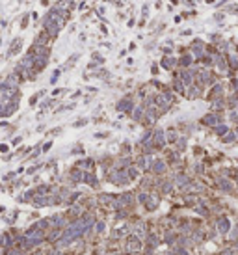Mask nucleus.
<instances>
[{
    "label": "nucleus",
    "instance_id": "1",
    "mask_svg": "<svg viewBox=\"0 0 238 255\" xmlns=\"http://www.w3.org/2000/svg\"><path fill=\"white\" fill-rule=\"evenodd\" d=\"M106 181L115 184V186H127V184H130V179L127 177V171L117 170V168H112V170L106 171Z\"/></svg>",
    "mask_w": 238,
    "mask_h": 255
},
{
    "label": "nucleus",
    "instance_id": "2",
    "mask_svg": "<svg viewBox=\"0 0 238 255\" xmlns=\"http://www.w3.org/2000/svg\"><path fill=\"white\" fill-rule=\"evenodd\" d=\"M136 106V101H134V95H125L123 99H119L115 103V110L121 112V114H130Z\"/></svg>",
    "mask_w": 238,
    "mask_h": 255
},
{
    "label": "nucleus",
    "instance_id": "3",
    "mask_svg": "<svg viewBox=\"0 0 238 255\" xmlns=\"http://www.w3.org/2000/svg\"><path fill=\"white\" fill-rule=\"evenodd\" d=\"M151 142L154 145V149H162L165 144H168V140H165V132L162 129H154L153 130V138H151Z\"/></svg>",
    "mask_w": 238,
    "mask_h": 255
},
{
    "label": "nucleus",
    "instance_id": "4",
    "mask_svg": "<svg viewBox=\"0 0 238 255\" xmlns=\"http://www.w3.org/2000/svg\"><path fill=\"white\" fill-rule=\"evenodd\" d=\"M22 39L20 36H17V37H13V41L9 43V49H8V52H6V58H11V56H17V54H20V51H22Z\"/></svg>",
    "mask_w": 238,
    "mask_h": 255
},
{
    "label": "nucleus",
    "instance_id": "5",
    "mask_svg": "<svg viewBox=\"0 0 238 255\" xmlns=\"http://www.w3.org/2000/svg\"><path fill=\"white\" fill-rule=\"evenodd\" d=\"M190 49H192V56L195 60H201L205 56V43L201 39H194L192 45H190Z\"/></svg>",
    "mask_w": 238,
    "mask_h": 255
},
{
    "label": "nucleus",
    "instance_id": "6",
    "mask_svg": "<svg viewBox=\"0 0 238 255\" xmlns=\"http://www.w3.org/2000/svg\"><path fill=\"white\" fill-rule=\"evenodd\" d=\"M179 65V60L175 58V56H162V60H160V67L162 69H165V71H173V69Z\"/></svg>",
    "mask_w": 238,
    "mask_h": 255
},
{
    "label": "nucleus",
    "instance_id": "7",
    "mask_svg": "<svg viewBox=\"0 0 238 255\" xmlns=\"http://www.w3.org/2000/svg\"><path fill=\"white\" fill-rule=\"evenodd\" d=\"M141 249V240L136 235H127V251H139Z\"/></svg>",
    "mask_w": 238,
    "mask_h": 255
},
{
    "label": "nucleus",
    "instance_id": "8",
    "mask_svg": "<svg viewBox=\"0 0 238 255\" xmlns=\"http://www.w3.org/2000/svg\"><path fill=\"white\" fill-rule=\"evenodd\" d=\"M165 170H168V164L164 162V158H154L153 160V166H151V171L154 175H164Z\"/></svg>",
    "mask_w": 238,
    "mask_h": 255
},
{
    "label": "nucleus",
    "instance_id": "9",
    "mask_svg": "<svg viewBox=\"0 0 238 255\" xmlns=\"http://www.w3.org/2000/svg\"><path fill=\"white\" fill-rule=\"evenodd\" d=\"M50 41H52L50 36L46 34L43 28H41V30L35 34V37H34V45H41V47H46V45H50Z\"/></svg>",
    "mask_w": 238,
    "mask_h": 255
},
{
    "label": "nucleus",
    "instance_id": "10",
    "mask_svg": "<svg viewBox=\"0 0 238 255\" xmlns=\"http://www.w3.org/2000/svg\"><path fill=\"white\" fill-rule=\"evenodd\" d=\"M82 182L89 184L91 188H97V186H99V179H97V175H95V171H93V170H91V171H84Z\"/></svg>",
    "mask_w": 238,
    "mask_h": 255
},
{
    "label": "nucleus",
    "instance_id": "11",
    "mask_svg": "<svg viewBox=\"0 0 238 255\" xmlns=\"http://www.w3.org/2000/svg\"><path fill=\"white\" fill-rule=\"evenodd\" d=\"M52 6H54V8H58V9L73 11V9L76 8V2H75V0H56V2H54Z\"/></svg>",
    "mask_w": 238,
    "mask_h": 255
},
{
    "label": "nucleus",
    "instance_id": "12",
    "mask_svg": "<svg viewBox=\"0 0 238 255\" xmlns=\"http://www.w3.org/2000/svg\"><path fill=\"white\" fill-rule=\"evenodd\" d=\"M143 115H145V104H136V106H134V110L130 112V118H132L136 123H141Z\"/></svg>",
    "mask_w": 238,
    "mask_h": 255
},
{
    "label": "nucleus",
    "instance_id": "13",
    "mask_svg": "<svg viewBox=\"0 0 238 255\" xmlns=\"http://www.w3.org/2000/svg\"><path fill=\"white\" fill-rule=\"evenodd\" d=\"M82 177H84V170H80V168H71V171H69V181L73 182V184H78V182H82Z\"/></svg>",
    "mask_w": 238,
    "mask_h": 255
},
{
    "label": "nucleus",
    "instance_id": "14",
    "mask_svg": "<svg viewBox=\"0 0 238 255\" xmlns=\"http://www.w3.org/2000/svg\"><path fill=\"white\" fill-rule=\"evenodd\" d=\"M75 166L80 168V170H84V171H91V170L95 168V160H93V158H82V160L76 162Z\"/></svg>",
    "mask_w": 238,
    "mask_h": 255
},
{
    "label": "nucleus",
    "instance_id": "15",
    "mask_svg": "<svg viewBox=\"0 0 238 255\" xmlns=\"http://www.w3.org/2000/svg\"><path fill=\"white\" fill-rule=\"evenodd\" d=\"M125 171H127V177H128V179H130V182H132V181L139 179V171H141V170H139L136 164H130L128 168H125Z\"/></svg>",
    "mask_w": 238,
    "mask_h": 255
},
{
    "label": "nucleus",
    "instance_id": "16",
    "mask_svg": "<svg viewBox=\"0 0 238 255\" xmlns=\"http://www.w3.org/2000/svg\"><path fill=\"white\" fill-rule=\"evenodd\" d=\"M115 197L117 196H113V194H99L97 201H99V205H110L112 207V203L115 201Z\"/></svg>",
    "mask_w": 238,
    "mask_h": 255
},
{
    "label": "nucleus",
    "instance_id": "17",
    "mask_svg": "<svg viewBox=\"0 0 238 255\" xmlns=\"http://www.w3.org/2000/svg\"><path fill=\"white\" fill-rule=\"evenodd\" d=\"M145 205V208H147V211H156V207H158V197L156 196H153V194H149V197H147V201L143 203Z\"/></svg>",
    "mask_w": 238,
    "mask_h": 255
},
{
    "label": "nucleus",
    "instance_id": "18",
    "mask_svg": "<svg viewBox=\"0 0 238 255\" xmlns=\"http://www.w3.org/2000/svg\"><path fill=\"white\" fill-rule=\"evenodd\" d=\"M192 63H194V56H192V54H184V56L179 58V67H182V69L190 67Z\"/></svg>",
    "mask_w": 238,
    "mask_h": 255
},
{
    "label": "nucleus",
    "instance_id": "19",
    "mask_svg": "<svg viewBox=\"0 0 238 255\" xmlns=\"http://www.w3.org/2000/svg\"><path fill=\"white\" fill-rule=\"evenodd\" d=\"M201 123H203V125H210V127H216V123H218V115H216V114H206L205 118L201 119Z\"/></svg>",
    "mask_w": 238,
    "mask_h": 255
},
{
    "label": "nucleus",
    "instance_id": "20",
    "mask_svg": "<svg viewBox=\"0 0 238 255\" xmlns=\"http://www.w3.org/2000/svg\"><path fill=\"white\" fill-rule=\"evenodd\" d=\"M175 184H177L179 188H186L188 184H190V179H188L184 173H179V175L175 177Z\"/></svg>",
    "mask_w": 238,
    "mask_h": 255
},
{
    "label": "nucleus",
    "instance_id": "21",
    "mask_svg": "<svg viewBox=\"0 0 238 255\" xmlns=\"http://www.w3.org/2000/svg\"><path fill=\"white\" fill-rule=\"evenodd\" d=\"M218 229L221 231V233H227V231L231 229L229 220H227V218H220V220H218Z\"/></svg>",
    "mask_w": 238,
    "mask_h": 255
},
{
    "label": "nucleus",
    "instance_id": "22",
    "mask_svg": "<svg viewBox=\"0 0 238 255\" xmlns=\"http://www.w3.org/2000/svg\"><path fill=\"white\" fill-rule=\"evenodd\" d=\"M214 63L218 65L220 71H227V63H225V60H223L221 54H216V58H214Z\"/></svg>",
    "mask_w": 238,
    "mask_h": 255
},
{
    "label": "nucleus",
    "instance_id": "23",
    "mask_svg": "<svg viewBox=\"0 0 238 255\" xmlns=\"http://www.w3.org/2000/svg\"><path fill=\"white\" fill-rule=\"evenodd\" d=\"M89 60H93V62H97L99 65H104V62H106V58L99 52V51H95V52H91V56H89Z\"/></svg>",
    "mask_w": 238,
    "mask_h": 255
},
{
    "label": "nucleus",
    "instance_id": "24",
    "mask_svg": "<svg viewBox=\"0 0 238 255\" xmlns=\"http://www.w3.org/2000/svg\"><path fill=\"white\" fill-rule=\"evenodd\" d=\"M218 184H220V188H221L223 192H231V190H232V182L227 181V179H220Z\"/></svg>",
    "mask_w": 238,
    "mask_h": 255
},
{
    "label": "nucleus",
    "instance_id": "25",
    "mask_svg": "<svg viewBox=\"0 0 238 255\" xmlns=\"http://www.w3.org/2000/svg\"><path fill=\"white\" fill-rule=\"evenodd\" d=\"M171 190H173V182H171V181H164V182L160 184V192H162V194H169Z\"/></svg>",
    "mask_w": 238,
    "mask_h": 255
},
{
    "label": "nucleus",
    "instance_id": "26",
    "mask_svg": "<svg viewBox=\"0 0 238 255\" xmlns=\"http://www.w3.org/2000/svg\"><path fill=\"white\" fill-rule=\"evenodd\" d=\"M93 229H95V233H104L106 231V222L104 220H97L95 225H93Z\"/></svg>",
    "mask_w": 238,
    "mask_h": 255
},
{
    "label": "nucleus",
    "instance_id": "27",
    "mask_svg": "<svg viewBox=\"0 0 238 255\" xmlns=\"http://www.w3.org/2000/svg\"><path fill=\"white\" fill-rule=\"evenodd\" d=\"M177 132H175V129H168V132H165V140L168 142H171V144H175L177 142Z\"/></svg>",
    "mask_w": 238,
    "mask_h": 255
},
{
    "label": "nucleus",
    "instance_id": "28",
    "mask_svg": "<svg viewBox=\"0 0 238 255\" xmlns=\"http://www.w3.org/2000/svg\"><path fill=\"white\" fill-rule=\"evenodd\" d=\"M28 24H30V13H24L22 15V19H20V30H26L28 28Z\"/></svg>",
    "mask_w": 238,
    "mask_h": 255
},
{
    "label": "nucleus",
    "instance_id": "29",
    "mask_svg": "<svg viewBox=\"0 0 238 255\" xmlns=\"http://www.w3.org/2000/svg\"><path fill=\"white\" fill-rule=\"evenodd\" d=\"M78 58H80V54H71V58L65 62V65H63L61 69H69V67L73 65V63H76V62H78Z\"/></svg>",
    "mask_w": 238,
    "mask_h": 255
},
{
    "label": "nucleus",
    "instance_id": "30",
    "mask_svg": "<svg viewBox=\"0 0 238 255\" xmlns=\"http://www.w3.org/2000/svg\"><path fill=\"white\" fill-rule=\"evenodd\" d=\"M43 95H45V91H43V89H41V91H37L35 95H32V97H30V106H35V104H37V101H39V97H43Z\"/></svg>",
    "mask_w": 238,
    "mask_h": 255
},
{
    "label": "nucleus",
    "instance_id": "31",
    "mask_svg": "<svg viewBox=\"0 0 238 255\" xmlns=\"http://www.w3.org/2000/svg\"><path fill=\"white\" fill-rule=\"evenodd\" d=\"M175 145H177V151H184V147H186V138H177Z\"/></svg>",
    "mask_w": 238,
    "mask_h": 255
},
{
    "label": "nucleus",
    "instance_id": "32",
    "mask_svg": "<svg viewBox=\"0 0 238 255\" xmlns=\"http://www.w3.org/2000/svg\"><path fill=\"white\" fill-rule=\"evenodd\" d=\"M220 93H221V84H216V86L212 88V91H210V97L214 99V97H218Z\"/></svg>",
    "mask_w": 238,
    "mask_h": 255
},
{
    "label": "nucleus",
    "instance_id": "33",
    "mask_svg": "<svg viewBox=\"0 0 238 255\" xmlns=\"http://www.w3.org/2000/svg\"><path fill=\"white\" fill-rule=\"evenodd\" d=\"M229 65H231L232 71H236V69H238V58L236 56H229Z\"/></svg>",
    "mask_w": 238,
    "mask_h": 255
},
{
    "label": "nucleus",
    "instance_id": "34",
    "mask_svg": "<svg viewBox=\"0 0 238 255\" xmlns=\"http://www.w3.org/2000/svg\"><path fill=\"white\" fill-rule=\"evenodd\" d=\"M214 129H216V134H218V136H225L227 130H229L225 125H218V127H214Z\"/></svg>",
    "mask_w": 238,
    "mask_h": 255
},
{
    "label": "nucleus",
    "instance_id": "35",
    "mask_svg": "<svg viewBox=\"0 0 238 255\" xmlns=\"http://www.w3.org/2000/svg\"><path fill=\"white\" fill-rule=\"evenodd\" d=\"M61 71H63L61 67H58V69H56V71H54V75L50 77V84H56V80H58V77L61 75Z\"/></svg>",
    "mask_w": 238,
    "mask_h": 255
},
{
    "label": "nucleus",
    "instance_id": "36",
    "mask_svg": "<svg viewBox=\"0 0 238 255\" xmlns=\"http://www.w3.org/2000/svg\"><path fill=\"white\" fill-rule=\"evenodd\" d=\"M95 13H97L99 19H104V15H106V8H104V6H99L97 9H95Z\"/></svg>",
    "mask_w": 238,
    "mask_h": 255
},
{
    "label": "nucleus",
    "instance_id": "37",
    "mask_svg": "<svg viewBox=\"0 0 238 255\" xmlns=\"http://www.w3.org/2000/svg\"><path fill=\"white\" fill-rule=\"evenodd\" d=\"M212 108H214V110H220V108H223V101H221V99L218 97L216 101H214V103H212Z\"/></svg>",
    "mask_w": 238,
    "mask_h": 255
},
{
    "label": "nucleus",
    "instance_id": "38",
    "mask_svg": "<svg viewBox=\"0 0 238 255\" xmlns=\"http://www.w3.org/2000/svg\"><path fill=\"white\" fill-rule=\"evenodd\" d=\"M234 140H236V136H234L232 132H231V134H225V138H223V142H225V144H232Z\"/></svg>",
    "mask_w": 238,
    "mask_h": 255
},
{
    "label": "nucleus",
    "instance_id": "39",
    "mask_svg": "<svg viewBox=\"0 0 238 255\" xmlns=\"http://www.w3.org/2000/svg\"><path fill=\"white\" fill-rule=\"evenodd\" d=\"M73 155H84V147H82V144H78L76 147H73V151H71Z\"/></svg>",
    "mask_w": 238,
    "mask_h": 255
},
{
    "label": "nucleus",
    "instance_id": "40",
    "mask_svg": "<svg viewBox=\"0 0 238 255\" xmlns=\"http://www.w3.org/2000/svg\"><path fill=\"white\" fill-rule=\"evenodd\" d=\"M101 65L97 63V62H93V60H89V63H87V71H93V69H99Z\"/></svg>",
    "mask_w": 238,
    "mask_h": 255
},
{
    "label": "nucleus",
    "instance_id": "41",
    "mask_svg": "<svg viewBox=\"0 0 238 255\" xmlns=\"http://www.w3.org/2000/svg\"><path fill=\"white\" fill-rule=\"evenodd\" d=\"M50 147H52V142H46V144H43V145H41V153L50 151Z\"/></svg>",
    "mask_w": 238,
    "mask_h": 255
},
{
    "label": "nucleus",
    "instance_id": "42",
    "mask_svg": "<svg viewBox=\"0 0 238 255\" xmlns=\"http://www.w3.org/2000/svg\"><path fill=\"white\" fill-rule=\"evenodd\" d=\"M147 15H149V6H147V4H143V8H141V17L147 19Z\"/></svg>",
    "mask_w": 238,
    "mask_h": 255
},
{
    "label": "nucleus",
    "instance_id": "43",
    "mask_svg": "<svg viewBox=\"0 0 238 255\" xmlns=\"http://www.w3.org/2000/svg\"><path fill=\"white\" fill-rule=\"evenodd\" d=\"M86 123H87V119H78V121H76V123H75L73 127H76V129H80V127H84Z\"/></svg>",
    "mask_w": 238,
    "mask_h": 255
},
{
    "label": "nucleus",
    "instance_id": "44",
    "mask_svg": "<svg viewBox=\"0 0 238 255\" xmlns=\"http://www.w3.org/2000/svg\"><path fill=\"white\" fill-rule=\"evenodd\" d=\"M158 67H160L158 63H153V65H151V73H153V75H158Z\"/></svg>",
    "mask_w": 238,
    "mask_h": 255
},
{
    "label": "nucleus",
    "instance_id": "45",
    "mask_svg": "<svg viewBox=\"0 0 238 255\" xmlns=\"http://www.w3.org/2000/svg\"><path fill=\"white\" fill-rule=\"evenodd\" d=\"M20 142H22V138H20V136H17V138H13V140H11V145H19Z\"/></svg>",
    "mask_w": 238,
    "mask_h": 255
},
{
    "label": "nucleus",
    "instance_id": "46",
    "mask_svg": "<svg viewBox=\"0 0 238 255\" xmlns=\"http://www.w3.org/2000/svg\"><path fill=\"white\" fill-rule=\"evenodd\" d=\"M99 30H101V32H102L104 36H108V28H106V24H104V22H102V24L99 26Z\"/></svg>",
    "mask_w": 238,
    "mask_h": 255
},
{
    "label": "nucleus",
    "instance_id": "47",
    "mask_svg": "<svg viewBox=\"0 0 238 255\" xmlns=\"http://www.w3.org/2000/svg\"><path fill=\"white\" fill-rule=\"evenodd\" d=\"M8 149H9V145H6V144H0V153H8Z\"/></svg>",
    "mask_w": 238,
    "mask_h": 255
},
{
    "label": "nucleus",
    "instance_id": "48",
    "mask_svg": "<svg viewBox=\"0 0 238 255\" xmlns=\"http://www.w3.org/2000/svg\"><path fill=\"white\" fill-rule=\"evenodd\" d=\"M76 8H78L80 11H82V9H86V8H87V2H86V0H84V2H80V4H78Z\"/></svg>",
    "mask_w": 238,
    "mask_h": 255
},
{
    "label": "nucleus",
    "instance_id": "49",
    "mask_svg": "<svg viewBox=\"0 0 238 255\" xmlns=\"http://www.w3.org/2000/svg\"><path fill=\"white\" fill-rule=\"evenodd\" d=\"M134 24H136L134 19H128V21H127V26H128V28H134Z\"/></svg>",
    "mask_w": 238,
    "mask_h": 255
},
{
    "label": "nucleus",
    "instance_id": "50",
    "mask_svg": "<svg viewBox=\"0 0 238 255\" xmlns=\"http://www.w3.org/2000/svg\"><path fill=\"white\" fill-rule=\"evenodd\" d=\"M8 26V19H0V28H6Z\"/></svg>",
    "mask_w": 238,
    "mask_h": 255
},
{
    "label": "nucleus",
    "instance_id": "51",
    "mask_svg": "<svg viewBox=\"0 0 238 255\" xmlns=\"http://www.w3.org/2000/svg\"><path fill=\"white\" fill-rule=\"evenodd\" d=\"M95 136H97V138H106V136H108V132H97Z\"/></svg>",
    "mask_w": 238,
    "mask_h": 255
},
{
    "label": "nucleus",
    "instance_id": "52",
    "mask_svg": "<svg viewBox=\"0 0 238 255\" xmlns=\"http://www.w3.org/2000/svg\"><path fill=\"white\" fill-rule=\"evenodd\" d=\"M231 119L232 121H238V114H231Z\"/></svg>",
    "mask_w": 238,
    "mask_h": 255
},
{
    "label": "nucleus",
    "instance_id": "53",
    "mask_svg": "<svg viewBox=\"0 0 238 255\" xmlns=\"http://www.w3.org/2000/svg\"><path fill=\"white\" fill-rule=\"evenodd\" d=\"M39 2H41L43 6H49V4H50V0H39Z\"/></svg>",
    "mask_w": 238,
    "mask_h": 255
},
{
    "label": "nucleus",
    "instance_id": "54",
    "mask_svg": "<svg viewBox=\"0 0 238 255\" xmlns=\"http://www.w3.org/2000/svg\"><path fill=\"white\" fill-rule=\"evenodd\" d=\"M214 19H216V21H221V19H223V15H221V13H218V15H214Z\"/></svg>",
    "mask_w": 238,
    "mask_h": 255
},
{
    "label": "nucleus",
    "instance_id": "55",
    "mask_svg": "<svg viewBox=\"0 0 238 255\" xmlns=\"http://www.w3.org/2000/svg\"><path fill=\"white\" fill-rule=\"evenodd\" d=\"M171 4H179V0H171Z\"/></svg>",
    "mask_w": 238,
    "mask_h": 255
},
{
    "label": "nucleus",
    "instance_id": "56",
    "mask_svg": "<svg viewBox=\"0 0 238 255\" xmlns=\"http://www.w3.org/2000/svg\"><path fill=\"white\" fill-rule=\"evenodd\" d=\"M123 2H130V0H123Z\"/></svg>",
    "mask_w": 238,
    "mask_h": 255
},
{
    "label": "nucleus",
    "instance_id": "57",
    "mask_svg": "<svg viewBox=\"0 0 238 255\" xmlns=\"http://www.w3.org/2000/svg\"><path fill=\"white\" fill-rule=\"evenodd\" d=\"M0 43H2V36H0Z\"/></svg>",
    "mask_w": 238,
    "mask_h": 255
},
{
    "label": "nucleus",
    "instance_id": "58",
    "mask_svg": "<svg viewBox=\"0 0 238 255\" xmlns=\"http://www.w3.org/2000/svg\"><path fill=\"white\" fill-rule=\"evenodd\" d=\"M236 51H238V45H236Z\"/></svg>",
    "mask_w": 238,
    "mask_h": 255
}]
</instances>
